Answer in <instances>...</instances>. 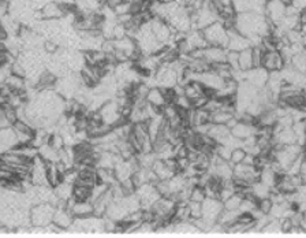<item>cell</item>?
<instances>
[{"instance_id": "20", "label": "cell", "mask_w": 306, "mask_h": 238, "mask_svg": "<svg viewBox=\"0 0 306 238\" xmlns=\"http://www.w3.org/2000/svg\"><path fill=\"white\" fill-rule=\"evenodd\" d=\"M209 137L212 138L213 141H216L217 144H221L231 134V129L227 125L220 124H209L208 125L207 133Z\"/></svg>"}, {"instance_id": "34", "label": "cell", "mask_w": 306, "mask_h": 238, "mask_svg": "<svg viewBox=\"0 0 306 238\" xmlns=\"http://www.w3.org/2000/svg\"><path fill=\"white\" fill-rule=\"evenodd\" d=\"M73 197H74L77 201H90V197H92V188L76 184V185H74V189H73Z\"/></svg>"}, {"instance_id": "52", "label": "cell", "mask_w": 306, "mask_h": 238, "mask_svg": "<svg viewBox=\"0 0 306 238\" xmlns=\"http://www.w3.org/2000/svg\"><path fill=\"white\" fill-rule=\"evenodd\" d=\"M299 21H301V24H306V9L299 11Z\"/></svg>"}, {"instance_id": "55", "label": "cell", "mask_w": 306, "mask_h": 238, "mask_svg": "<svg viewBox=\"0 0 306 238\" xmlns=\"http://www.w3.org/2000/svg\"><path fill=\"white\" fill-rule=\"evenodd\" d=\"M152 2H157V0H152Z\"/></svg>"}, {"instance_id": "16", "label": "cell", "mask_w": 306, "mask_h": 238, "mask_svg": "<svg viewBox=\"0 0 306 238\" xmlns=\"http://www.w3.org/2000/svg\"><path fill=\"white\" fill-rule=\"evenodd\" d=\"M269 78V72L264 67H253L248 72H245V81L250 82L257 89H263L267 85Z\"/></svg>"}, {"instance_id": "2", "label": "cell", "mask_w": 306, "mask_h": 238, "mask_svg": "<svg viewBox=\"0 0 306 238\" xmlns=\"http://www.w3.org/2000/svg\"><path fill=\"white\" fill-rule=\"evenodd\" d=\"M301 153L302 147L299 144H290V145H280V147L272 148L273 160L279 163V166L282 167L284 172Z\"/></svg>"}, {"instance_id": "42", "label": "cell", "mask_w": 306, "mask_h": 238, "mask_svg": "<svg viewBox=\"0 0 306 238\" xmlns=\"http://www.w3.org/2000/svg\"><path fill=\"white\" fill-rule=\"evenodd\" d=\"M246 151L242 147L235 148V149H232V152H231V157H230V163L232 166H235V164H239V163L243 162V159H245Z\"/></svg>"}, {"instance_id": "57", "label": "cell", "mask_w": 306, "mask_h": 238, "mask_svg": "<svg viewBox=\"0 0 306 238\" xmlns=\"http://www.w3.org/2000/svg\"><path fill=\"white\" fill-rule=\"evenodd\" d=\"M99 2H101V0H99Z\"/></svg>"}, {"instance_id": "44", "label": "cell", "mask_w": 306, "mask_h": 238, "mask_svg": "<svg viewBox=\"0 0 306 238\" xmlns=\"http://www.w3.org/2000/svg\"><path fill=\"white\" fill-rule=\"evenodd\" d=\"M119 185H120V188H122L123 193H125V196H129V195H133V193H136V185H134V182H133L132 178H128V180H125V181L119 182Z\"/></svg>"}, {"instance_id": "10", "label": "cell", "mask_w": 306, "mask_h": 238, "mask_svg": "<svg viewBox=\"0 0 306 238\" xmlns=\"http://www.w3.org/2000/svg\"><path fill=\"white\" fill-rule=\"evenodd\" d=\"M29 180L33 185H48L47 182V162L37 155L33 159V164L30 168Z\"/></svg>"}, {"instance_id": "13", "label": "cell", "mask_w": 306, "mask_h": 238, "mask_svg": "<svg viewBox=\"0 0 306 238\" xmlns=\"http://www.w3.org/2000/svg\"><path fill=\"white\" fill-rule=\"evenodd\" d=\"M286 66V61L283 59L282 53L278 49L273 51H265L263 57V67L265 70L271 72H280Z\"/></svg>"}, {"instance_id": "51", "label": "cell", "mask_w": 306, "mask_h": 238, "mask_svg": "<svg viewBox=\"0 0 306 238\" xmlns=\"http://www.w3.org/2000/svg\"><path fill=\"white\" fill-rule=\"evenodd\" d=\"M299 227H301V229L306 233V211H302L301 223H299Z\"/></svg>"}, {"instance_id": "29", "label": "cell", "mask_w": 306, "mask_h": 238, "mask_svg": "<svg viewBox=\"0 0 306 238\" xmlns=\"http://www.w3.org/2000/svg\"><path fill=\"white\" fill-rule=\"evenodd\" d=\"M5 84L9 86V89L11 92H22L28 89L26 80L22 78V77L14 76V74H10V76L7 77V80H6Z\"/></svg>"}, {"instance_id": "22", "label": "cell", "mask_w": 306, "mask_h": 238, "mask_svg": "<svg viewBox=\"0 0 306 238\" xmlns=\"http://www.w3.org/2000/svg\"><path fill=\"white\" fill-rule=\"evenodd\" d=\"M257 128L259 126H256V125H250L246 124V122H242V121H236V124L231 128V134L234 137L239 138V140H245V138L256 134Z\"/></svg>"}, {"instance_id": "41", "label": "cell", "mask_w": 306, "mask_h": 238, "mask_svg": "<svg viewBox=\"0 0 306 238\" xmlns=\"http://www.w3.org/2000/svg\"><path fill=\"white\" fill-rule=\"evenodd\" d=\"M226 62L228 63V66H230L232 70H238V69H239V52H236V51H228V49H227Z\"/></svg>"}, {"instance_id": "31", "label": "cell", "mask_w": 306, "mask_h": 238, "mask_svg": "<svg viewBox=\"0 0 306 238\" xmlns=\"http://www.w3.org/2000/svg\"><path fill=\"white\" fill-rule=\"evenodd\" d=\"M97 178H99V182L101 184H105V185L112 186L115 185L118 180L115 176V172H113L112 168H103V167H97Z\"/></svg>"}, {"instance_id": "19", "label": "cell", "mask_w": 306, "mask_h": 238, "mask_svg": "<svg viewBox=\"0 0 306 238\" xmlns=\"http://www.w3.org/2000/svg\"><path fill=\"white\" fill-rule=\"evenodd\" d=\"M185 41L188 44L190 52L193 49H197V48L208 47V43L205 37H204L203 30H200V29H192L190 32H188L186 36H185Z\"/></svg>"}, {"instance_id": "7", "label": "cell", "mask_w": 306, "mask_h": 238, "mask_svg": "<svg viewBox=\"0 0 306 238\" xmlns=\"http://www.w3.org/2000/svg\"><path fill=\"white\" fill-rule=\"evenodd\" d=\"M149 24H151L152 32H153L159 43L163 44V45L172 43V36L176 33V30L171 28L164 19L159 18V17H153Z\"/></svg>"}, {"instance_id": "14", "label": "cell", "mask_w": 306, "mask_h": 238, "mask_svg": "<svg viewBox=\"0 0 306 238\" xmlns=\"http://www.w3.org/2000/svg\"><path fill=\"white\" fill-rule=\"evenodd\" d=\"M228 32V43H227V48L228 51H236V52H240L246 48L253 47L252 43H250L249 37H246L243 34H240L236 29H230L227 30Z\"/></svg>"}, {"instance_id": "54", "label": "cell", "mask_w": 306, "mask_h": 238, "mask_svg": "<svg viewBox=\"0 0 306 238\" xmlns=\"http://www.w3.org/2000/svg\"><path fill=\"white\" fill-rule=\"evenodd\" d=\"M280 2H282V3H284L286 6H288V5H291L292 0H280Z\"/></svg>"}, {"instance_id": "26", "label": "cell", "mask_w": 306, "mask_h": 238, "mask_svg": "<svg viewBox=\"0 0 306 238\" xmlns=\"http://www.w3.org/2000/svg\"><path fill=\"white\" fill-rule=\"evenodd\" d=\"M63 181V171H62L57 163L47 162V182L51 188H55Z\"/></svg>"}, {"instance_id": "40", "label": "cell", "mask_w": 306, "mask_h": 238, "mask_svg": "<svg viewBox=\"0 0 306 238\" xmlns=\"http://www.w3.org/2000/svg\"><path fill=\"white\" fill-rule=\"evenodd\" d=\"M189 211H190V219H201L203 216V204L197 201H189Z\"/></svg>"}, {"instance_id": "50", "label": "cell", "mask_w": 306, "mask_h": 238, "mask_svg": "<svg viewBox=\"0 0 306 238\" xmlns=\"http://www.w3.org/2000/svg\"><path fill=\"white\" fill-rule=\"evenodd\" d=\"M56 3H59L63 7H71V6H76V0H55Z\"/></svg>"}, {"instance_id": "18", "label": "cell", "mask_w": 306, "mask_h": 238, "mask_svg": "<svg viewBox=\"0 0 306 238\" xmlns=\"http://www.w3.org/2000/svg\"><path fill=\"white\" fill-rule=\"evenodd\" d=\"M38 13H40L41 19H62L66 15L63 6L56 3L55 0H53V2H49V3L44 6L41 10H38Z\"/></svg>"}, {"instance_id": "9", "label": "cell", "mask_w": 306, "mask_h": 238, "mask_svg": "<svg viewBox=\"0 0 306 238\" xmlns=\"http://www.w3.org/2000/svg\"><path fill=\"white\" fill-rule=\"evenodd\" d=\"M260 175H261V170L259 167L250 166L245 163H239L234 166V178L242 180L249 185H253L257 181H260Z\"/></svg>"}, {"instance_id": "23", "label": "cell", "mask_w": 306, "mask_h": 238, "mask_svg": "<svg viewBox=\"0 0 306 238\" xmlns=\"http://www.w3.org/2000/svg\"><path fill=\"white\" fill-rule=\"evenodd\" d=\"M71 214L74 218H85V216H90L93 214V203L89 200L85 201H77L73 204L70 208Z\"/></svg>"}, {"instance_id": "3", "label": "cell", "mask_w": 306, "mask_h": 238, "mask_svg": "<svg viewBox=\"0 0 306 238\" xmlns=\"http://www.w3.org/2000/svg\"><path fill=\"white\" fill-rule=\"evenodd\" d=\"M69 230L74 233H103L105 231L104 216L90 215L85 218H74V222Z\"/></svg>"}, {"instance_id": "35", "label": "cell", "mask_w": 306, "mask_h": 238, "mask_svg": "<svg viewBox=\"0 0 306 238\" xmlns=\"http://www.w3.org/2000/svg\"><path fill=\"white\" fill-rule=\"evenodd\" d=\"M288 65H291L295 70H298L299 73H303L306 74V53L305 51L303 52L295 53L294 56L291 57V61Z\"/></svg>"}, {"instance_id": "25", "label": "cell", "mask_w": 306, "mask_h": 238, "mask_svg": "<svg viewBox=\"0 0 306 238\" xmlns=\"http://www.w3.org/2000/svg\"><path fill=\"white\" fill-rule=\"evenodd\" d=\"M146 101L151 105L156 107V108H163L167 103H165L164 95H163V91L159 86H152L149 88V91L146 93Z\"/></svg>"}, {"instance_id": "15", "label": "cell", "mask_w": 306, "mask_h": 238, "mask_svg": "<svg viewBox=\"0 0 306 238\" xmlns=\"http://www.w3.org/2000/svg\"><path fill=\"white\" fill-rule=\"evenodd\" d=\"M264 15L272 22V24L278 25L286 15V5L282 3L280 0H268L265 5V11Z\"/></svg>"}, {"instance_id": "4", "label": "cell", "mask_w": 306, "mask_h": 238, "mask_svg": "<svg viewBox=\"0 0 306 238\" xmlns=\"http://www.w3.org/2000/svg\"><path fill=\"white\" fill-rule=\"evenodd\" d=\"M55 214V207L49 203H38L30 207L29 216H30V224L32 226H41L47 227L52 223Z\"/></svg>"}, {"instance_id": "53", "label": "cell", "mask_w": 306, "mask_h": 238, "mask_svg": "<svg viewBox=\"0 0 306 238\" xmlns=\"http://www.w3.org/2000/svg\"><path fill=\"white\" fill-rule=\"evenodd\" d=\"M161 5H171V3H175L176 0H157Z\"/></svg>"}, {"instance_id": "32", "label": "cell", "mask_w": 306, "mask_h": 238, "mask_svg": "<svg viewBox=\"0 0 306 238\" xmlns=\"http://www.w3.org/2000/svg\"><path fill=\"white\" fill-rule=\"evenodd\" d=\"M73 189H74V185L71 184H67V182L62 181L57 186L53 188V191L56 193L57 199L62 201H67L69 199L73 197Z\"/></svg>"}, {"instance_id": "5", "label": "cell", "mask_w": 306, "mask_h": 238, "mask_svg": "<svg viewBox=\"0 0 306 238\" xmlns=\"http://www.w3.org/2000/svg\"><path fill=\"white\" fill-rule=\"evenodd\" d=\"M203 34L207 40L208 45H215V47L227 48L228 43V32L226 26L221 21H216L212 25H209L205 29H203Z\"/></svg>"}, {"instance_id": "24", "label": "cell", "mask_w": 306, "mask_h": 238, "mask_svg": "<svg viewBox=\"0 0 306 238\" xmlns=\"http://www.w3.org/2000/svg\"><path fill=\"white\" fill-rule=\"evenodd\" d=\"M56 81L57 77L45 69V70L40 74L37 82H36V85H34L33 88H36L38 92L45 91V89H53V86H55Z\"/></svg>"}, {"instance_id": "45", "label": "cell", "mask_w": 306, "mask_h": 238, "mask_svg": "<svg viewBox=\"0 0 306 238\" xmlns=\"http://www.w3.org/2000/svg\"><path fill=\"white\" fill-rule=\"evenodd\" d=\"M11 74H14V76H18V77H22V78H25L26 77V72H25V67L21 65V63L15 59L14 62L11 63Z\"/></svg>"}, {"instance_id": "27", "label": "cell", "mask_w": 306, "mask_h": 238, "mask_svg": "<svg viewBox=\"0 0 306 238\" xmlns=\"http://www.w3.org/2000/svg\"><path fill=\"white\" fill-rule=\"evenodd\" d=\"M152 170L155 172L157 178L160 180V181H165V180H170L171 176L175 175V172L171 170L170 167L167 166V163L163 160V159H156L155 163H153V166H152Z\"/></svg>"}, {"instance_id": "37", "label": "cell", "mask_w": 306, "mask_h": 238, "mask_svg": "<svg viewBox=\"0 0 306 238\" xmlns=\"http://www.w3.org/2000/svg\"><path fill=\"white\" fill-rule=\"evenodd\" d=\"M243 199V196L240 193H234V195L228 197L227 200L223 201V207L224 210H231V211H239L240 201Z\"/></svg>"}, {"instance_id": "46", "label": "cell", "mask_w": 306, "mask_h": 238, "mask_svg": "<svg viewBox=\"0 0 306 238\" xmlns=\"http://www.w3.org/2000/svg\"><path fill=\"white\" fill-rule=\"evenodd\" d=\"M113 11H115L116 17H118V15L129 14V13H130V2H120L119 5L113 7Z\"/></svg>"}, {"instance_id": "33", "label": "cell", "mask_w": 306, "mask_h": 238, "mask_svg": "<svg viewBox=\"0 0 306 238\" xmlns=\"http://www.w3.org/2000/svg\"><path fill=\"white\" fill-rule=\"evenodd\" d=\"M239 69L243 72L253 69V49H252V47L246 48L239 52Z\"/></svg>"}, {"instance_id": "56", "label": "cell", "mask_w": 306, "mask_h": 238, "mask_svg": "<svg viewBox=\"0 0 306 238\" xmlns=\"http://www.w3.org/2000/svg\"><path fill=\"white\" fill-rule=\"evenodd\" d=\"M101 2H105V0H101Z\"/></svg>"}, {"instance_id": "36", "label": "cell", "mask_w": 306, "mask_h": 238, "mask_svg": "<svg viewBox=\"0 0 306 238\" xmlns=\"http://www.w3.org/2000/svg\"><path fill=\"white\" fill-rule=\"evenodd\" d=\"M252 193L257 197V199H265V197H269L271 195V188L267 186L265 184H263L261 181H257L256 184L252 185Z\"/></svg>"}, {"instance_id": "1", "label": "cell", "mask_w": 306, "mask_h": 238, "mask_svg": "<svg viewBox=\"0 0 306 238\" xmlns=\"http://www.w3.org/2000/svg\"><path fill=\"white\" fill-rule=\"evenodd\" d=\"M235 29L246 37H265L273 32L275 24H272L264 14L259 13H238L235 17Z\"/></svg>"}, {"instance_id": "49", "label": "cell", "mask_w": 306, "mask_h": 238, "mask_svg": "<svg viewBox=\"0 0 306 238\" xmlns=\"http://www.w3.org/2000/svg\"><path fill=\"white\" fill-rule=\"evenodd\" d=\"M291 5L301 11V10L306 9V0H292Z\"/></svg>"}, {"instance_id": "8", "label": "cell", "mask_w": 306, "mask_h": 238, "mask_svg": "<svg viewBox=\"0 0 306 238\" xmlns=\"http://www.w3.org/2000/svg\"><path fill=\"white\" fill-rule=\"evenodd\" d=\"M136 195L140 199L142 210H151L156 201L161 197L155 184H149V182L138 186L136 189Z\"/></svg>"}, {"instance_id": "38", "label": "cell", "mask_w": 306, "mask_h": 238, "mask_svg": "<svg viewBox=\"0 0 306 238\" xmlns=\"http://www.w3.org/2000/svg\"><path fill=\"white\" fill-rule=\"evenodd\" d=\"M207 199V193L204 186L196 185L190 189V195H189V201H197V203H203Z\"/></svg>"}, {"instance_id": "28", "label": "cell", "mask_w": 306, "mask_h": 238, "mask_svg": "<svg viewBox=\"0 0 306 238\" xmlns=\"http://www.w3.org/2000/svg\"><path fill=\"white\" fill-rule=\"evenodd\" d=\"M174 231L175 233L180 234H197L201 233V229L198 227L197 224L194 223L193 220H178L174 223Z\"/></svg>"}, {"instance_id": "39", "label": "cell", "mask_w": 306, "mask_h": 238, "mask_svg": "<svg viewBox=\"0 0 306 238\" xmlns=\"http://www.w3.org/2000/svg\"><path fill=\"white\" fill-rule=\"evenodd\" d=\"M261 231H263V233H265V234L283 233L282 227H280V222H279V219H273V218H271V219L267 222V224L264 226Z\"/></svg>"}, {"instance_id": "48", "label": "cell", "mask_w": 306, "mask_h": 238, "mask_svg": "<svg viewBox=\"0 0 306 238\" xmlns=\"http://www.w3.org/2000/svg\"><path fill=\"white\" fill-rule=\"evenodd\" d=\"M49 2H53V0H29L30 6L33 7L34 10H41L45 5H48Z\"/></svg>"}, {"instance_id": "12", "label": "cell", "mask_w": 306, "mask_h": 238, "mask_svg": "<svg viewBox=\"0 0 306 238\" xmlns=\"http://www.w3.org/2000/svg\"><path fill=\"white\" fill-rule=\"evenodd\" d=\"M236 13H259L264 14L267 0H231Z\"/></svg>"}, {"instance_id": "11", "label": "cell", "mask_w": 306, "mask_h": 238, "mask_svg": "<svg viewBox=\"0 0 306 238\" xmlns=\"http://www.w3.org/2000/svg\"><path fill=\"white\" fill-rule=\"evenodd\" d=\"M52 222L57 224V226L62 227L63 230L70 229L71 224L74 222V216L71 214V211L66 208V201H60V203L55 207V214H53Z\"/></svg>"}, {"instance_id": "6", "label": "cell", "mask_w": 306, "mask_h": 238, "mask_svg": "<svg viewBox=\"0 0 306 238\" xmlns=\"http://www.w3.org/2000/svg\"><path fill=\"white\" fill-rule=\"evenodd\" d=\"M201 204H203V216H201V219L205 224V231H209L212 224L217 222L221 211L224 208L223 201H220L219 199H213V197H207Z\"/></svg>"}, {"instance_id": "21", "label": "cell", "mask_w": 306, "mask_h": 238, "mask_svg": "<svg viewBox=\"0 0 306 238\" xmlns=\"http://www.w3.org/2000/svg\"><path fill=\"white\" fill-rule=\"evenodd\" d=\"M227 49L223 47H215V45H208L204 48V59L208 63H220L226 62Z\"/></svg>"}, {"instance_id": "43", "label": "cell", "mask_w": 306, "mask_h": 238, "mask_svg": "<svg viewBox=\"0 0 306 238\" xmlns=\"http://www.w3.org/2000/svg\"><path fill=\"white\" fill-rule=\"evenodd\" d=\"M273 207V201L271 200V197H265V199H260L257 203V208H259L264 215H269L271 210Z\"/></svg>"}, {"instance_id": "17", "label": "cell", "mask_w": 306, "mask_h": 238, "mask_svg": "<svg viewBox=\"0 0 306 238\" xmlns=\"http://www.w3.org/2000/svg\"><path fill=\"white\" fill-rule=\"evenodd\" d=\"M18 137L13 126L0 129V153L10 151L18 145Z\"/></svg>"}, {"instance_id": "30", "label": "cell", "mask_w": 306, "mask_h": 238, "mask_svg": "<svg viewBox=\"0 0 306 238\" xmlns=\"http://www.w3.org/2000/svg\"><path fill=\"white\" fill-rule=\"evenodd\" d=\"M232 118H235V114L224 110V108H219V110L211 112V124L227 125Z\"/></svg>"}, {"instance_id": "47", "label": "cell", "mask_w": 306, "mask_h": 238, "mask_svg": "<svg viewBox=\"0 0 306 238\" xmlns=\"http://www.w3.org/2000/svg\"><path fill=\"white\" fill-rule=\"evenodd\" d=\"M279 222H280V227H282L283 233H288V231H290V230L294 227V226H292L291 219H290V216H284V218H280V219H279Z\"/></svg>"}]
</instances>
